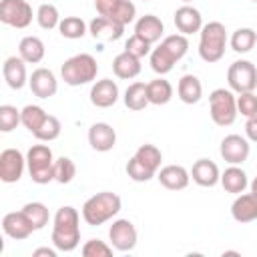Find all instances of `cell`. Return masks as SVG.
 <instances>
[{
	"mask_svg": "<svg viewBox=\"0 0 257 257\" xmlns=\"http://www.w3.org/2000/svg\"><path fill=\"white\" fill-rule=\"evenodd\" d=\"M80 215L74 207L64 205L54 215L52 225V245L58 251H74L80 243Z\"/></svg>",
	"mask_w": 257,
	"mask_h": 257,
	"instance_id": "cell-1",
	"label": "cell"
},
{
	"mask_svg": "<svg viewBox=\"0 0 257 257\" xmlns=\"http://www.w3.org/2000/svg\"><path fill=\"white\" fill-rule=\"evenodd\" d=\"M120 197L112 191H102V193H96L92 195L90 199L84 201L82 205V219L92 225V227H98L106 221H110L118 211H120Z\"/></svg>",
	"mask_w": 257,
	"mask_h": 257,
	"instance_id": "cell-2",
	"label": "cell"
},
{
	"mask_svg": "<svg viewBox=\"0 0 257 257\" xmlns=\"http://www.w3.org/2000/svg\"><path fill=\"white\" fill-rule=\"evenodd\" d=\"M98 72V64L96 58L92 54L80 52L70 56L68 60H64V64L60 66V76L68 86H80V84H88L96 78Z\"/></svg>",
	"mask_w": 257,
	"mask_h": 257,
	"instance_id": "cell-3",
	"label": "cell"
},
{
	"mask_svg": "<svg viewBox=\"0 0 257 257\" xmlns=\"http://www.w3.org/2000/svg\"><path fill=\"white\" fill-rule=\"evenodd\" d=\"M227 46V30L221 22H209L201 28V40H199V56L213 64L219 62L225 54Z\"/></svg>",
	"mask_w": 257,
	"mask_h": 257,
	"instance_id": "cell-4",
	"label": "cell"
},
{
	"mask_svg": "<svg viewBox=\"0 0 257 257\" xmlns=\"http://www.w3.org/2000/svg\"><path fill=\"white\" fill-rule=\"evenodd\" d=\"M26 167L34 183L46 185L54 181V157L48 145H32L26 153Z\"/></svg>",
	"mask_w": 257,
	"mask_h": 257,
	"instance_id": "cell-5",
	"label": "cell"
},
{
	"mask_svg": "<svg viewBox=\"0 0 257 257\" xmlns=\"http://www.w3.org/2000/svg\"><path fill=\"white\" fill-rule=\"evenodd\" d=\"M209 112L217 126H229L237 118V98L229 88H215L209 94Z\"/></svg>",
	"mask_w": 257,
	"mask_h": 257,
	"instance_id": "cell-6",
	"label": "cell"
},
{
	"mask_svg": "<svg viewBox=\"0 0 257 257\" xmlns=\"http://www.w3.org/2000/svg\"><path fill=\"white\" fill-rule=\"evenodd\" d=\"M227 82L229 88L237 94L241 92H253L257 86V68L251 60H235L227 70Z\"/></svg>",
	"mask_w": 257,
	"mask_h": 257,
	"instance_id": "cell-7",
	"label": "cell"
},
{
	"mask_svg": "<svg viewBox=\"0 0 257 257\" xmlns=\"http://www.w3.org/2000/svg\"><path fill=\"white\" fill-rule=\"evenodd\" d=\"M0 22L12 28H26L32 22V6L26 0H2Z\"/></svg>",
	"mask_w": 257,
	"mask_h": 257,
	"instance_id": "cell-8",
	"label": "cell"
},
{
	"mask_svg": "<svg viewBox=\"0 0 257 257\" xmlns=\"http://www.w3.org/2000/svg\"><path fill=\"white\" fill-rule=\"evenodd\" d=\"M96 12L104 18H110L122 26L131 24L137 16V8L131 0H94Z\"/></svg>",
	"mask_w": 257,
	"mask_h": 257,
	"instance_id": "cell-9",
	"label": "cell"
},
{
	"mask_svg": "<svg viewBox=\"0 0 257 257\" xmlns=\"http://www.w3.org/2000/svg\"><path fill=\"white\" fill-rule=\"evenodd\" d=\"M108 239L110 245L116 251H133L137 247V229L128 219H116L112 221L110 229H108Z\"/></svg>",
	"mask_w": 257,
	"mask_h": 257,
	"instance_id": "cell-10",
	"label": "cell"
},
{
	"mask_svg": "<svg viewBox=\"0 0 257 257\" xmlns=\"http://www.w3.org/2000/svg\"><path fill=\"white\" fill-rule=\"evenodd\" d=\"M26 167V157L18 149H4L0 153V179L4 183L20 181Z\"/></svg>",
	"mask_w": 257,
	"mask_h": 257,
	"instance_id": "cell-11",
	"label": "cell"
},
{
	"mask_svg": "<svg viewBox=\"0 0 257 257\" xmlns=\"http://www.w3.org/2000/svg\"><path fill=\"white\" fill-rule=\"evenodd\" d=\"M2 231L10 239L20 241V239H28L36 229L30 223V219L26 217V213L20 209V211H10L2 217Z\"/></svg>",
	"mask_w": 257,
	"mask_h": 257,
	"instance_id": "cell-12",
	"label": "cell"
},
{
	"mask_svg": "<svg viewBox=\"0 0 257 257\" xmlns=\"http://www.w3.org/2000/svg\"><path fill=\"white\" fill-rule=\"evenodd\" d=\"M221 157L231 165H243L249 157V141L241 135H227L219 147Z\"/></svg>",
	"mask_w": 257,
	"mask_h": 257,
	"instance_id": "cell-13",
	"label": "cell"
},
{
	"mask_svg": "<svg viewBox=\"0 0 257 257\" xmlns=\"http://www.w3.org/2000/svg\"><path fill=\"white\" fill-rule=\"evenodd\" d=\"M28 84H30V90L34 96L38 98H50L56 94L58 90V82H56V76L52 70L48 68H36L32 72V76L28 78Z\"/></svg>",
	"mask_w": 257,
	"mask_h": 257,
	"instance_id": "cell-14",
	"label": "cell"
},
{
	"mask_svg": "<svg viewBox=\"0 0 257 257\" xmlns=\"http://www.w3.org/2000/svg\"><path fill=\"white\" fill-rule=\"evenodd\" d=\"M175 26L181 34H195V32H201L203 28V16L201 12L195 8V6H181L175 10Z\"/></svg>",
	"mask_w": 257,
	"mask_h": 257,
	"instance_id": "cell-15",
	"label": "cell"
},
{
	"mask_svg": "<svg viewBox=\"0 0 257 257\" xmlns=\"http://www.w3.org/2000/svg\"><path fill=\"white\" fill-rule=\"evenodd\" d=\"M118 100V86L110 78L96 80L90 88V102L98 108H108Z\"/></svg>",
	"mask_w": 257,
	"mask_h": 257,
	"instance_id": "cell-16",
	"label": "cell"
},
{
	"mask_svg": "<svg viewBox=\"0 0 257 257\" xmlns=\"http://www.w3.org/2000/svg\"><path fill=\"white\" fill-rule=\"evenodd\" d=\"M88 143L94 151L106 153L116 145V131L108 122H94L88 128Z\"/></svg>",
	"mask_w": 257,
	"mask_h": 257,
	"instance_id": "cell-17",
	"label": "cell"
},
{
	"mask_svg": "<svg viewBox=\"0 0 257 257\" xmlns=\"http://www.w3.org/2000/svg\"><path fill=\"white\" fill-rule=\"evenodd\" d=\"M2 74L4 80L10 88L20 90L26 82H28V74H26V62L20 56H8L2 64Z\"/></svg>",
	"mask_w": 257,
	"mask_h": 257,
	"instance_id": "cell-18",
	"label": "cell"
},
{
	"mask_svg": "<svg viewBox=\"0 0 257 257\" xmlns=\"http://www.w3.org/2000/svg\"><path fill=\"white\" fill-rule=\"evenodd\" d=\"M157 179H159V183L165 189H169V191H181V189H185L189 185L191 173L185 167H181V165H167V167H163L159 171Z\"/></svg>",
	"mask_w": 257,
	"mask_h": 257,
	"instance_id": "cell-19",
	"label": "cell"
},
{
	"mask_svg": "<svg viewBox=\"0 0 257 257\" xmlns=\"http://www.w3.org/2000/svg\"><path fill=\"white\" fill-rule=\"evenodd\" d=\"M231 215L237 223H251L257 219V193H243L231 205Z\"/></svg>",
	"mask_w": 257,
	"mask_h": 257,
	"instance_id": "cell-20",
	"label": "cell"
},
{
	"mask_svg": "<svg viewBox=\"0 0 257 257\" xmlns=\"http://www.w3.org/2000/svg\"><path fill=\"white\" fill-rule=\"evenodd\" d=\"M88 32L96 38V40H118L124 32V26L110 20V18H104V16H96L90 20L88 24Z\"/></svg>",
	"mask_w": 257,
	"mask_h": 257,
	"instance_id": "cell-21",
	"label": "cell"
},
{
	"mask_svg": "<svg viewBox=\"0 0 257 257\" xmlns=\"http://www.w3.org/2000/svg\"><path fill=\"white\" fill-rule=\"evenodd\" d=\"M191 177L199 187H215L221 181V173L219 167L209 161V159H199L195 161L193 169H191Z\"/></svg>",
	"mask_w": 257,
	"mask_h": 257,
	"instance_id": "cell-22",
	"label": "cell"
},
{
	"mask_svg": "<svg viewBox=\"0 0 257 257\" xmlns=\"http://www.w3.org/2000/svg\"><path fill=\"white\" fill-rule=\"evenodd\" d=\"M165 32V26H163V20L155 14H145L141 16L137 22H135V34L143 36L145 40H149L151 44L159 42L161 36Z\"/></svg>",
	"mask_w": 257,
	"mask_h": 257,
	"instance_id": "cell-23",
	"label": "cell"
},
{
	"mask_svg": "<svg viewBox=\"0 0 257 257\" xmlns=\"http://www.w3.org/2000/svg\"><path fill=\"white\" fill-rule=\"evenodd\" d=\"M112 72H114L116 78H122V80H131V78L139 76V72H141V58H137V56L128 54L126 50H122L112 60Z\"/></svg>",
	"mask_w": 257,
	"mask_h": 257,
	"instance_id": "cell-24",
	"label": "cell"
},
{
	"mask_svg": "<svg viewBox=\"0 0 257 257\" xmlns=\"http://www.w3.org/2000/svg\"><path fill=\"white\" fill-rule=\"evenodd\" d=\"M177 94L185 104H195L203 96V84L195 74H183L177 84Z\"/></svg>",
	"mask_w": 257,
	"mask_h": 257,
	"instance_id": "cell-25",
	"label": "cell"
},
{
	"mask_svg": "<svg viewBox=\"0 0 257 257\" xmlns=\"http://www.w3.org/2000/svg\"><path fill=\"white\" fill-rule=\"evenodd\" d=\"M46 54L44 42L38 36H24L18 44V56L28 64H38Z\"/></svg>",
	"mask_w": 257,
	"mask_h": 257,
	"instance_id": "cell-26",
	"label": "cell"
},
{
	"mask_svg": "<svg viewBox=\"0 0 257 257\" xmlns=\"http://www.w3.org/2000/svg\"><path fill=\"white\" fill-rule=\"evenodd\" d=\"M221 185H223V189H225L227 193L241 195V193L247 189V185H249V181H247V173H245L241 167L231 165V167L225 169V173L221 175Z\"/></svg>",
	"mask_w": 257,
	"mask_h": 257,
	"instance_id": "cell-27",
	"label": "cell"
},
{
	"mask_svg": "<svg viewBox=\"0 0 257 257\" xmlns=\"http://www.w3.org/2000/svg\"><path fill=\"white\" fill-rule=\"evenodd\" d=\"M147 96H149V104H167L173 98V86L169 80L165 78H155L151 82H147Z\"/></svg>",
	"mask_w": 257,
	"mask_h": 257,
	"instance_id": "cell-28",
	"label": "cell"
},
{
	"mask_svg": "<svg viewBox=\"0 0 257 257\" xmlns=\"http://www.w3.org/2000/svg\"><path fill=\"white\" fill-rule=\"evenodd\" d=\"M124 104L131 110H143L149 104L147 84L145 82H133V84H128V88L124 90Z\"/></svg>",
	"mask_w": 257,
	"mask_h": 257,
	"instance_id": "cell-29",
	"label": "cell"
},
{
	"mask_svg": "<svg viewBox=\"0 0 257 257\" xmlns=\"http://www.w3.org/2000/svg\"><path fill=\"white\" fill-rule=\"evenodd\" d=\"M231 48L235 50V52H239V54H245V52H249L253 46H255V42H257V34H255V30L253 28H237L233 34H231Z\"/></svg>",
	"mask_w": 257,
	"mask_h": 257,
	"instance_id": "cell-30",
	"label": "cell"
},
{
	"mask_svg": "<svg viewBox=\"0 0 257 257\" xmlns=\"http://www.w3.org/2000/svg\"><path fill=\"white\" fill-rule=\"evenodd\" d=\"M175 58L171 56V52L163 46V44H159L155 50H151V68L157 72V74H167V72H171L173 70V66H175Z\"/></svg>",
	"mask_w": 257,
	"mask_h": 257,
	"instance_id": "cell-31",
	"label": "cell"
},
{
	"mask_svg": "<svg viewBox=\"0 0 257 257\" xmlns=\"http://www.w3.org/2000/svg\"><path fill=\"white\" fill-rule=\"evenodd\" d=\"M48 116V112L42 108V106H38V104H26L22 110H20V118H22V124L34 135L38 128H40V124L44 122V118Z\"/></svg>",
	"mask_w": 257,
	"mask_h": 257,
	"instance_id": "cell-32",
	"label": "cell"
},
{
	"mask_svg": "<svg viewBox=\"0 0 257 257\" xmlns=\"http://www.w3.org/2000/svg\"><path fill=\"white\" fill-rule=\"evenodd\" d=\"M58 30L64 38H70V40H76V38H82L86 34V24L82 18L78 16H66L60 20L58 24Z\"/></svg>",
	"mask_w": 257,
	"mask_h": 257,
	"instance_id": "cell-33",
	"label": "cell"
},
{
	"mask_svg": "<svg viewBox=\"0 0 257 257\" xmlns=\"http://www.w3.org/2000/svg\"><path fill=\"white\" fill-rule=\"evenodd\" d=\"M36 22L44 30H52L60 24V14L54 4H40L36 10Z\"/></svg>",
	"mask_w": 257,
	"mask_h": 257,
	"instance_id": "cell-34",
	"label": "cell"
},
{
	"mask_svg": "<svg viewBox=\"0 0 257 257\" xmlns=\"http://www.w3.org/2000/svg\"><path fill=\"white\" fill-rule=\"evenodd\" d=\"M22 211L26 213V217L30 219V223L34 225V229H44V225L48 223V209L44 203H38V201H32V203H26L22 207Z\"/></svg>",
	"mask_w": 257,
	"mask_h": 257,
	"instance_id": "cell-35",
	"label": "cell"
},
{
	"mask_svg": "<svg viewBox=\"0 0 257 257\" xmlns=\"http://www.w3.org/2000/svg\"><path fill=\"white\" fill-rule=\"evenodd\" d=\"M135 157L141 161V163H145L151 171H159V167H161V161H163V153L155 147V145H141L139 149H137V153H135Z\"/></svg>",
	"mask_w": 257,
	"mask_h": 257,
	"instance_id": "cell-36",
	"label": "cell"
},
{
	"mask_svg": "<svg viewBox=\"0 0 257 257\" xmlns=\"http://www.w3.org/2000/svg\"><path fill=\"white\" fill-rule=\"evenodd\" d=\"M76 177V165L68 157H58L54 161V181L60 185L70 183Z\"/></svg>",
	"mask_w": 257,
	"mask_h": 257,
	"instance_id": "cell-37",
	"label": "cell"
},
{
	"mask_svg": "<svg viewBox=\"0 0 257 257\" xmlns=\"http://www.w3.org/2000/svg\"><path fill=\"white\" fill-rule=\"evenodd\" d=\"M161 44L171 52V56H173L175 60H181V58L187 54V50H189V40H187L185 34H171V36H165Z\"/></svg>",
	"mask_w": 257,
	"mask_h": 257,
	"instance_id": "cell-38",
	"label": "cell"
},
{
	"mask_svg": "<svg viewBox=\"0 0 257 257\" xmlns=\"http://www.w3.org/2000/svg\"><path fill=\"white\" fill-rule=\"evenodd\" d=\"M126 175L133 179V181H137V183H147V181H151L157 173L155 171H151L145 163H141L135 155L128 159V163H126Z\"/></svg>",
	"mask_w": 257,
	"mask_h": 257,
	"instance_id": "cell-39",
	"label": "cell"
},
{
	"mask_svg": "<svg viewBox=\"0 0 257 257\" xmlns=\"http://www.w3.org/2000/svg\"><path fill=\"white\" fill-rule=\"evenodd\" d=\"M18 124H22L20 110L16 106H12V104H2L0 106V131L2 133H10Z\"/></svg>",
	"mask_w": 257,
	"mask_h": 257,
	"instance_id": "cell-40",
	"label": "cell"
},
{
	"mask_svg": "<svg viewBox=\"0 0 257 257\" xmlns=\"http://www.w3.org/2000/svg\"><path fill=\"white\" fill-rule=\"evenodd\" d=\"M60 120L56 118V116H52V114H48L46 118H44V122L40 124V128L34 133V137L38 139V141H44V143H50V141H54V139H58L60 137Z\"/></svg>",
	"mask_w": 257,
	"mask_h": 257,
	"instance_id": "cell-41",
	"label": "cell"
},
{
	"mask_svg": "<svg viewBox=\"0 0 257 257\" xmlns=\"http://www.w3.org/2000/svg\"><path fill=\"white\" fill-rule=\"evenodd\" d=\"M82 255L84 257H110L112 255V247L106 245L100 239H88L82 245Z\"/></svg>",
	"mask_w": 257,
	"mask_h": 257,
	"instance_id": "cell-42",
	"label": "cell"
},
{
	"mask_svg": "<svg viewBox=\"0 0 257 257\" xmlns=\"http://www.w3.org/2000/svg\"><path fill=\"white\" fill-rule=\"evenodd\" d=\"M124 50H126L128 54L137 56V58H143V56L151 54V42H149V40H145V38H143V36H139V34H133V36L126 40Z\"/></svg>",
	"mask_w": 257,
	"mask_h": 257,
	"instance_id": "cell-43",
	"label": "cell"
},
{
	"mask_svg": "<svg viewBox=\"0 0 257 257\" xmlns=\"http://www.w3.org/2000/svg\"><path fill=\"white\" fill-rule=\"evenodd\" d=\"M237 110L243 116H255L257 114V94L253 92H241L237 96Z\"/></svg>",
	"mask_w": 257,
	"mask_h": 257,
	"instance_id": "cell-44",
	"label": "cell"
},
{
	"mask_svg": "<svg viewBox=\"0 0 257 257\" xmlns=\"http://www.w3.org/2000/svg\"><path fill=\"white\" fill-rule=\"evenodd\" d=\"M245 135H247L249 141L257 143V114L247 118V122H245Z\"/></svg>",
	"mask_w": 257,
	"mask_h": 257,
	"instance_id": "cell-45",
	"label": "cell"
},
{
	"mask_svg": "<svg viewBox=\"0 0 257 257\" xmlns=\"http://www.w3.org/2000/svg\"><path fill=\"white\" fill-rule=\"evenodd\" d=\"M34 257H56V249H48V247H38L32 253Z\"/></svg>",
	"mask_w": 257,
	"mask_h": 257,
	"instance_id": "cell-46",
	"label": "cell"
},
{
	"mask_svg": "<svg viewBox=\"0 0 257 257\" xmlns=\"http://www.w3.org/2000/svg\"><path fill=\"white\" fill-rule=\"evenodd\" d=\"M251 191H253V193H257V177H255V179H253V183H251Z\"/></svg>",
	"mask_w": 257,
	"mask_h": 257,
	"instance_id": "cell-47",
	"label": "cell"
},
{
	"mask_svg": "<svg viewBox=\"0 0 257 257\" xmlns=\"http://www.w3.org/2000/svg\"><path fill=\"white\" fill-rule=\"evenodd\" d=\"M183 2H191V0H183Z\"/></svg>",
	"mask_w": 257,
	"mask_h": 257,
	"instance_id": "cell-48",
	"label": "cell"
},
{
	"mask_svg": "<svg viewBox=\"0 0 257 257\" xmlns=\"http://www.w3.org/2000/svg\"><path fill=\"white\" fill-rule=\"evenodd\" d=\"M251 2H257V0H251Z\"/></svg>",
	"mask_w": 257,
	"mask_h": 257,
	"instance_id": "cell-49",
	"label": "cell"
}]
</instances>
